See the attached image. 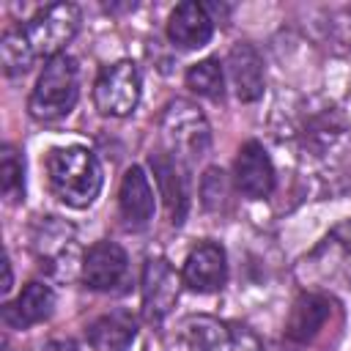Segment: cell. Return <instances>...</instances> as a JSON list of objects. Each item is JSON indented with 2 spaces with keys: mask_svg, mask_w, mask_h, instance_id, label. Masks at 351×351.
<instances>
[{
  "mask_svg": "<svg viewBox=\"0 0 351 351\" xmlns=\"http://www.w3.org/2000/svg\"><path fill=\"white\" fill-rule=\"evenodd\" d=\"M233 181H236V189L252 200H261V197H269L271 189H274V165L266 154V148L255 140L244 143L239 148V156H236V165H233Z\"/></svg>",
  "mask_w": 351,
  "mask_h": 351,
  "instance_id": "cell-9",
  "label": "cell"
},
{
  "mask_svg": "<svg viewBox=\"0 0 351 351\" xmlns=\"http://www.w3.org/2000/svg\"><path fill=\"white\" fill-rule=\"evenodd\" d=\"M184 340L189 351H261V340L250 326L219 321L211 315L186 318Z\"/></svg>",
  "mask_w": 351,
  "mask_h": 351,
  "instance_id": "cell-5",
  "label": "cell"
},
{
  "mask_svg": "<svg viewBox=\"0 0 351 351\" xmlns=\"http://www.w3.org/2000/svg\"><path fill=\"white\" fill-rule=\"evenodd\" d=\"M151 167L159 184V195L165 197V206L170 211V222L181 225L186 217V184L181 176V162L173 159L167 151H159V154H151Z\"/></svg>",
  "mask_w": 351,
  "mask_h": 351,
  "instance_id": "cell-16",
  "label": "cell"
},
{
  "mask_svg": "<svg viewBox=\"0 0 351 351\" xmlns=\"http://www.w3.org/2000/svg\"><path fill=\"white\" fill-rule=\"evenodd\" d=\"M329 299L321 296V293H302L293 307H291V315H288V324H285V337L293 340V343H307L313 340L326 318H329Z\"/></svg>",
  "mask_w": 351,
  "mask_h": 351,
  "instance_id": "cell-18",
  "label": "cell"
},
{
  "mask_svg": "<svg viewBox=\"0 0 351 351\" xmlns=\"http://www.w3.org/2000/svg\"><path fill=\"white\" fill-rule=\"evenodd\" d=\"M0 181H3V195L11 203H19L25 197V162L16 148L5 145L0 156Z\"/></svg>",
  "mask_w": 351,
  "mask_h": 351,
  "instance_id": "cell-20",
  "label": "cell"
},
{
  "mask_svg": "<svg viewBox=\"0 0 351 351\" xmlns=\"http://www.w3.org/2000/svg\"><path fill=\"white\" fill-rule=\"evenodd\" d=\"M80 8L74 3H52L14 27L0 41V60L8 74H25L38 58L52 60L80 30Z\"/></svg>",
  "mask_w": 351,
  "mask_h": 351,
  "instance_id": "cell-1",
  "label": "cell"
},
{
  "mask_svg": "<svg viewBox=\"0 0 351 351\" xmlns=\"http://www.w3.org/2000/svg\"><path fill=\"white\" fill-rule=\"evenodd\" d=\"M3 269H5V280H3V291H8V288H11V261H8V258L3 261Z\"/></svg>",
  "mask_w": 351,
  "mask_h": 351,
  "instance_id": "cell-23",
  "label": "cell"
},
{
  "mask_svg": "<svg viewBox=\"0 0 351 351\" xmlns=\"http://www.w3.org/2000/svg\"><path fill=\"white\" fill-rule=\"evenodd\" d=\"M55 307V293L44 282H27L22 293L3 307V321L14 329H27L44 318H49Z\"/></svg>",
  "mask_w": 351,
  "mask_h": 351,
  "instance_id": "cell-15",
  "label": "cell"
},
{
  "mask_svg": "<svg viewBox=\"0 0 351 351\" xmlns=\"http://www.w3.org/2000/svg\"><path fill=\"white\" fill-rule=\"evenodd\" d=\"M47 181L58 200L88 208L101 192V165L85 145H60L47 154Z\"/></svg>",
  "mask_w": 351,
  "mask_h": 351,
  "instance_id": "cell-2",
  "label": "cell"
},
{
  "mask_svg": "<svg viewBox=\"0 0 351 351\" xmlns=\"http://www.w3.org/2000/svg\"><path fill=\"white\" fill-rule=\"evenodd\" d=\"M162 134L167 143V154L173 159H200L208 151L211 134H208V123L203 118V112L184 101L176 99L173 104H167L165 115H162Z\"/></svg>",
  "mask_w": 351,
  "mask_h": 351,
  "instance_id": "cell-4",
  "label": "cell"
},
{
  "mask_svg": "<svg viewBox=\"0 0 351 351\" xmlns=\"http://www.w3.org/2000/svg\"><path fill=\"white\" fill-rule=\"evenodd\" d=\"M214 33V19L200 3H181L167 19V38L181 49H200Z\"/></svg>",
  "mask_w": 351,
  "mask_h": 351,
  "instance_id": "cell-12",
  "label": "cell"
},
{
  "mask_svg": "<svg viewBox=\"0 0 351 351\" xmlns=\"http://www.w3.org/2000/svg\"><path fill=\"white\" fill-rule=\"evenodd\" d=\"M80 96V71L74 58L55 55L44 63V71L36 80V88L27 99V110L38 121H58L69 115Z\"/></svg>",
  "mask_w": 351,
  "mask_h": 351,
  "instance_id": "cell-3",
  "label": "cell"
},
{
  "mask_svg": "<svg viewBox=\"0 0 351 351\" xmlns=\"http://www.w3.org/2000/svg\"><path fill=\"white\" fill-rule=\"evenodd\" d=\"M304 263H310L318 277L351 282V219L335 225Z\"/></svg>",
  "mask_w": 351,
  "mask_h": 351,
  "instance_id": "cell-11",
  "label": "cell"
},
{
  "mask_svg": "<svg viewBox=\"0 0 351 351\" xmlns=\"http://www.w3.org/2000/svg\"><path fill=\"white\" fill-rule=\"evenodd\" d=\"M181 280L195 293H214L228 280V261L225 250L217 241H200L184 261Z\"/></svg>",
  "mask_w": 351,
  "mask_h": 351,
  "instance_id": "cell-8",
  "label": "cell"
},
{
  "mask_svg": "<svg viewBox=\"0 0 351 351\" xmlns=\"http://www.w3.org/2000/svg\"><path fill=\"white\" fill-rule=\"evenodd\" d=\"M118 208H121L126 228L132 230H140L154 219V189L143 167L134 165L123 173L121 192H118Z\"/></svg>",
  "mask_w": 351,
  "mask_h": 351,
  "instance_id": "cell-13",
  "label": "cell"
},
{
  "mask_svg": "<svg viewBox=\"0 0 351 351\" xmlns=\"http://www.w3.org/2000/svg\"><path fill=\"white\" fill-rule=\"evenodd\" d=\"M44 351H77V343L74 340H52Z\"/></svg>",
  "mask_w": 351,
  "mask_h": 351,
  "instance_id": "cell-22",
  "label": "cell"
},
{
  "mask_svg": "<svg viewBox=\"0 0 351 351\" xmlns=\"http://www.w3.org/2000/svg\"><path fill=\"white\" fill-rule=\"evenodd\" d=\"M181 277L165 258H151L143 266V313L148 321H162L178 302Z\"/></svg>",
  "mask_w": 351,
  "mask_h": 351,
  "instance_id": "cell-7",
  "label": "cell"
},
{
  "mask_svg": "<svg viewBox=\"0 0 351 351\" xmlns=\"http://www.w3.org/2000/svg\"><path fill=\"white\" fill-rule=\"evenodd\" d=\"M228 74H230V82H233V90L241 101H255L263 96V85H266V77H263V63H261V55L255 52L252 44H233L230 52H228Z\"/></svg>",
  "mask_w": 351,
  "mask_h": 351,
  "instance_id": "cell-14",
  "label": "cell"
},
{
  "mask_svg": "<svg viewBox=\"0 0 351 351\" xmlns=\"http://www.w3.org/2000/svg\"><path fill=\"white\" fill-rule=\"evenodd\" d=\"M137 337V321L126 310L107 313L88 326V343L93 351H129Z\"/></svg>",
  "mask_w": 351,
  "mask_h": 351,
  "instance_id": "cell-17",
  "label": "cell"
},
{
  "mask_svg": "<svg viewBox=\"0 0 351 351\" xmlns=\"http://www.w3.org/2000/svg\"><path fill=\"white\" fill-rule=\"evenodd\" d=\"M126 269V252L115 241H96L82 258V282L90 291H112L123 282Z\"/></svg>",
  "mask_w": 351,
  "mask_h": 351,
  "instance_id": "cell-10",
  "label": "cell"
},
{
  "mask_svg": "<svg viewBox=\"0 0 351 351\" xmlns=\"http://www.w3.org/2000/svg\"><path fill=\"white\" fill-rule=\"evenodd\" d=\"M186 88H192L197 96H206V99H222L225 77H222L219 60L217 58H206V60H197L195 66H189Z\"/></svg>",
  "mask_w": 351,
  "mask_h": 351,
  "instance_id": "cell-19",
  "label": "cell"
},
{
  "mask_svg": "<svg viewBox=\"0 0 351 351\" xmlns=\"http://www.w3.org/2000/svg\"><path fill=\"white\" fill-rule=\"evenodd\" d=\"M93 101L101 115L123 118L129 115L140 101V71L132 60H118L107 66L96 85H93Z\"/></svg>",
  "mask_w": 351,
  "mask_h": 351,
  "instance_id": "cell-6",
  "label": "cell"
},
{
  "mask_svg": "<svg viewBox=\"0 0 351 351\" xmlns=\"http://www.w3.org/2000/svg\"><path fill=\"white\" fill-rule=\"evenodd\" d=\"M200 192H203V203H206L208 208H219L222 200H225V195H228V189H225V173L217 170V167H211V170L206 173V178H203Z\"/></svg>",
  "mask_w": 351,
  "mask_h": 351,
  "instance_id": "cell-21",
  "label": "cell"
}]
</instances>
